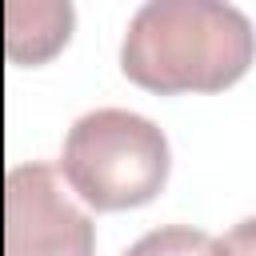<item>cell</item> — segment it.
Returning a JSON list of instances; mask_svg holds the SVG:
<instances>
[{"mask_svg": "<svg viewBox=\"0 0 256 256\" xmlns=\"http://www.w3.org/2000/svg\"><path fill=\"white\" fill-rule=\"evenodd\" d=\"M92 220L68 200L56 168L20 164L4 180V256H92Z\"/></svg>", "mask_w": 256, "mask_h": 256, "instance_id": "obj_3", "label": "cell"}, {"mask_svg": "<svg viewBox=\"0 0 256 256\" xmlns=\"http://www.w3.org/2000/svg\"><path fill=\"white\" fill-rule=\"evenodd\" d=\"M252 28L220 0H148L120 48V68L148 92H220L248 72Z\"/></svg>", "mask_w": 256, "mask_h": 256, "instance_id": "obj_1", "label": "cell"}, {"mask_svg": "<svg viewBox=\"0 0 256 256\" xmlns=\"http://www.w3.org/2000/svg\"><path fill=\"white\" fill-rule=\"evenodd\" d=\"M248 224L236 228L232 240H216L200 228H156L148 236H140L124 256H252L248 248Z\"/></svg>", "mask_w": 256, "mask_h": 256, "instance_id": "obj_4", "label": "cell"}, {"mask_svg": "<svg viewBox=\"0 0 256 256\" xmlns=\"http://www.w3.org/2000/svg\"><path fill=\"white\" fill-rule=\"evenodd\" d=\"M168 140L164 132L124 108L84 112L64 140L60 172L80 192L84 204L100 212L140 208L168 180Z\"/></svg>", "mask_w": 256, "mask_h": 256, "instance_id": "obj_2", "label": "cell"}]
</instances>
